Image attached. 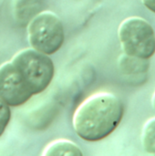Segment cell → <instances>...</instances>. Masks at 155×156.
I'll return each instance as SVG.
<instances>
[{
    "label": "cell",
    "mask_w": 155,
    "mask_h": 156,
    "mask_svg": "<svg viewBox=\"0 0 155 156\" xmlns=\"http://www.w3.org/2000/svg\"><path fill=\"white\" fill-rule=\"evenodd\" d=\"M27 37L31 48L46 55H52L64 42L62 22L51 11L39 12L28 23Z\"/></svg>",
    "instance_id": "4"
},
{
    "label": "cell",
    "mask_w": 155,
    "mask_h": 156,
    "mask_svg": "<svg viewBox=\"0 0 155 156\" xmlns=\"http://www.w3.org/2000/svg\"><path fill=\"white\" fill-rule=\"evenodd\" d=\"M142 2L149 10L155 13V0H142Z\"/></svg>",
    "instance_id": "9"
},
{
    "label": "cell",
    "mask_w": 155,
    "mask_h": 156,
    "mask_svg": "<svg viewBox=\"0 0 155 156\" xmlns=\"http://www.w3.org/2000/svg\"><path fill=\"white\" fill-rule=\"evenodd\" d=\"M33 96L20 73L10 61L0 66V99L12 107L26 103Z\"/></svg>",
    "instance_id": "5"
},
{
    "label": "cell",
    "mask_w": 155,
    "mask_h": 156,
    "mask_svg": "<svg viewBox=\"0 0 155 156\" xmlns=\"http://www.w3.org/2000/svg\"><path fill=\"white\" fill-rule=\"evenodd\" d=\"M82 154L81 150L76 144L66 139H58L50 142L44 148L42 153V155L45 156H82Z\"/></svg>",
    "instance_id": "6"
},
{
    "label": "cell",
    "mask_w": 155,
    "mask_h": 156,
    "mask_svg": "<svg viewBox=\"0 0 155 156\" xmlns=\"http://www.w3.org/2000/svg\"><path fill=\"white\" fill-rule=\"evenodd\" d=\"M11 117L10 106L0 99V136L5 132Z\"/></svg>",
    "instance_id": "8"
},
{
    "label": "cell",
    "mask_w": 155,
    "mask_h": 156,
    "mask_svg": "<svg viewBox=\"0 0 155 156\" xmlns=\"http://www.w3.org/2000/svg\"><path fill=\"white\" fill-rule=\"evenodd\" d=\"M33 95L44 91L54 76V64L48 55L33 48L18 51L11 59Z\"/></svg>",
    "instance_id": "2"
},
{
    "label": "cell",
    "mask_w": 155,
    "mask_h": 156,
    "mask_svg": "<svg viewBox=\"0 0 155 156\" xmlns=\"http://www.w3.org/2000/svg\"><path fill=\"white\" fill-rule=\"evenodd\" d=\"M123 105L113 93L100 91L87 97L75 110L72 119L76 133L87 142L109 136L120 124Z\"/></svg>",
    "instance_id": "1"
},
{
    "label": "cell",
    "mask_w": 155,
    "mask_h": 156,
    "mask_svg": "<svg viewBox=\"0 0 155 156\" xmlns=\"http://www.w3.org/2000/svg\"><path fill=\"white\" fill-rule=\"evenodd\" d=\"M123 52L132 58L148 59L155 53V34L151 24L140 16L124 19L118 29Z\"/></svg>",
    "instance_id": "3"
},
{
    "label": "cell",
    "mask_w": 155,
    "mask_h": 156,
    "mask_svg": "<svg viewBox=\"0 0 155 156\" xmlns=\"http://www.w3.org/2000/svg\"><path fill=\"white\" fill-rule=\"evenodd\" d=\"M142 141L144 150L149 154H155V117L149 119L143 128Z\"/></svg>",
    "instance_id": "7"
},
{
    "label": "cell",
    "mask_w": 155,
    "mask_h": 156,
    "mask_svg": "<svg viewBox=\"0 0 155 156\" xmlns=\"http://www.w3.org/2000/svg\"><path fill=\"white\" fill-rule=\"evenodd\" d=\"M153 108L155 110V91L153 93Z\"/></svg>",
    "instance_id": "10"
}]
</instances>
